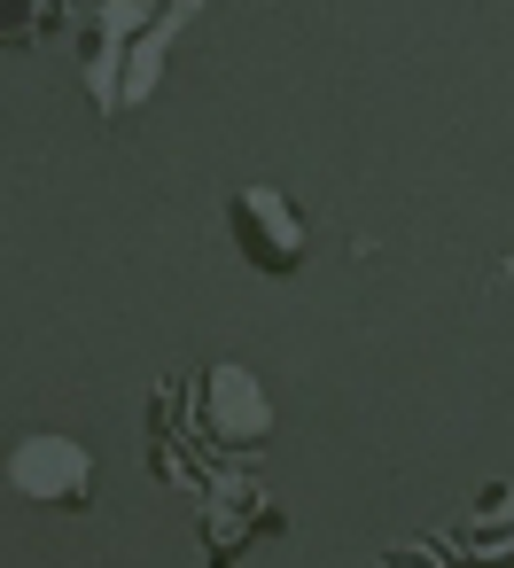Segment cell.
Wrapping results in <instances>:
<instances>
[{"mask_svg": "<svg viewBox=\"0 0 514 568\" xmlns=\"http://www.w3.org/2000/svg\"><path fill=\"white\" fill-rule=\"evenodd\" d=\"M195 9L203 0H87V17L71 24V48H79V87L110 133H125L133 110H149L164 55L195 24Z\"/></svg>", "mask_w": 514, "mask_h": 568, "instance_id": "1", "label": "cell"}, {"mask_svg": "<svg viewBox=\"0 0 514 568\" xmlns=\"http://www.w3.org/2000/svg\"><path fill=\"white\" fill-rule=\"evenodd\" d=\"M149 428H172L203 467H258L273 452V397L250 366L219 358L149 389Z\"/></svg>", "mask_w": 514, "mask_h": 568, "instance_id": "2", "label": "cell"}, {"mask_svg": "<svg viewBox=\"0 0 514 568\" xmlns=\"http://www.w3.org/2000/svg\"><path fill=\"white\" fill-rule=\"evenodd\" d=\"M226 226H234V250H242V265H250V273L289 281V273L312 257V226H304V211H296L281 187H234Z\"/></svg>", "mask_w": 514, "mask_h": 568, "instance_id": "3", "label": "cell"}, {"mask_svg": "<svg viewBox=\"0 0 514 568\" xmlns=\"http://www.w3.org/2000/svg\"><path fill=\"white\" fill-rule=\"evenodd\" d=\"M9 483H17L24 498H40V506H71V514H87V506H94V452H87L79 436L32 428V436L9 444Z\"/></svg>", "mask_w": 514, "mask_h": 568, "instance_id": "4", "label": "cell"}, {"mask_svg": "<svg viewBox=\"0 0 514 568\" xmlns=\"http://www.w3.org/2000/svg\"><path fill=\"white\" fill-rule=\"evenodd\" d=\"M195 506H203V552H211V560H242L258 537H281V529H289V514L273 506V490H265L250 467H226Z\"/></svg>", "mask_w": 514, "mask_h": 568, "instance_id": "5", "label": "cell"}, {"mask_svg": "<svg viewBox=\"0 0 514 568\" xmlns=\"http://www.w3.org/2000/svg\"><path fill=\"white\" fill-rule=\"evenodd\" d=\"M460 560H514V483H483L475 506L444 529Z\"/></svg>", "mask_w": 514, "mask_h": 568, "instance_id": "6", "label": "cell"}, {"mask_svg": "<svg viewBox=\"0 0 514 568\" xmlns=\"http://www.w3.org/2000/svg\"><path fill=\"white\" fill-rule=\"evenodd\" d=\"M71 24L63 0H0V55H17V48H40Z\"/></svg>", "mask_w": 514, "mask_h": 568, "instance_id": "7", "label": "cell"}]
</instances>
